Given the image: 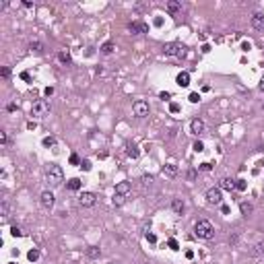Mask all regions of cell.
Wrapping results in <instances>:
<instances>
[{
	"mask_svg": "<svg viewBox=\"0 0 264 264\" xmlns=\"http://www.w3.org/2000/svg\"><path fill=\"white\" fill-rule=\"evenodd\" d=\"M45 178H48L50 188H58V186H62V182H64V171H62L60 165L52 163L50 167H48V171H45Z\"/></svg>",
	"mask_w": 264,
	"mask_h": 264,
	"instance_id": "obj_1",
	"label": "cell"
},
{
	"mask_svg": "<svg viewBox=\"0 0 264 264\" xmlns=\"http://www.w3.org/2000/svg\"><path fill=\"white\" fill-rule=\"evenodd\" d=\"M194 233L202 239H213L215 237V227H213L210 221L200 219V221H196V225H194Z\"/></svg>",
	"mask_w": 264,
	"mask_h": 264,
	"instance_id": "obj_2",
	"label": "cell"
},
{
	"mask_svg": "<svg viewBox=\"0 0 264 264\" xmlns=\"http://www.w3.org/2000/svg\"><path fill=\"white\" fill-rule=\"evenodd\" d=\"M163 54L165 56H175V58H186L188 50H186L184 44H178V41H171V44L163 45Z\"/></svg>",
	"mask_w": 264,
	"mask_h": 264,
	"instance_id": "obj_3",
	"label": "cell"
},
{
	"mask_svg": "<svg viewBox=\"0 0 264 264\" xmlns=\"http://www.w3.org/2000/svg\"><path fill=\"white\" fill-rule=\"evenodd\" d=\"M50 114V101L48 99H37L31 107V116L33 118H45V116Z\"/></svg>",
	"mask_w": 264,
	"mask_h": 264,
	"instance_id": "obj_4",
	"label": "cell"
},
{
	"mask_svg": "<svg viewBox=\"0 0 264 264\" xmlns=\"http://www.w3.org/2000/svg\"><path fill=\"white\" fill-rule=\"evenodd\" d=\"M132 114H134L136 118H147V116H149V103L142 101V99L134 101V103H132Z\"/></svg>",
	"mask_w": 264,
	"mask_h": 264,
	"instance_id": "obj_5",
	"label": "cell"
},
{
	"mask_svg": "<svg viewBox=\"0 0 264 264\" xmlns=\"http://www.w3.org/2000/svg\"><path fill=\"white\" fill-rule=\"evenodd\" d=\"M79 204L85 206V209L95 206V204H97V194H95V192H83V194L79 196Z\"/></svg>",
	"mask_w": 264,
	"mask_h": 264,
	"instance_id": "obj_6",
	"label": "cell"
},
{
	"mask_svg": "<svg viewBox=\"0 0 264 264\" xmlns=\"http://www.w3.org/2000/svg\"><path fill=\"white\" fill-rule=\"evenodd\" d=\"M206 200H209L210 204H221V202H223V192H221V188H210L209 192H206Z\"/></svg>",
	"mask_w": 264,
	"mask_h": 264,
	"instance_id": "obj_7",
	"label": "cell"
},
{
	"mask_svg": "<svg viewBox=\"0 0 264 264\" xmlns=\"http://www.w3.org/2000/svg\"><path fill=\"white\" fill-rule=\"evenodd\" d=\"M54 202H56L54 194H52L50 190H45L44 194H41V206H44V209H52V206H54Z\"/></svg>",
	"mask_w": 264,
	"mask_h": 264,
	"instance_id": "obj_8",
	"label": "cell"
},
{
	"mask_svg": "<svg viewBox=\"0 0 264 264\" xmlns=\"http://www.w3.org/2000/svg\"><path fill=\"white\" fill-rule=\"evenodd\" d=\"M132 33H149V25L147 23H142V21H136V23H130L128 27Z\"/></svg>",
	"mask_w": 264,
	"mask_h": 264,
	"instance_id": "obj_9",
	"label": "cell"
},
{
	"mask_svg": "<svg viewBox=\"0 0 264 264\" xmlns=\"http://www.w3.org/2000/svg\"><path fill=\"white\" fill-rule=\"evenodd\" d=\"M190 130H192V134H200V132H204V122L200 118H194L190 122Z\"/></svg>",
	"mask_w": 264,
	"mask_h": 264,
	"instance_id": "obj_10",
	"label": "cell"
},
{
	"mask_svg": "<svg viewBox=\"0 0 264 264\" xmlns=\"http://www.w3.org/2000/svg\"><path fill=\"white\" fill-rule=\"evenodd\" d=\"M171 210H173L175 215H184V210H186V202L182 198H173L171 200Z\"/></svg>",
	"mask_w": 264,
	"mask_h": 264,
	"instance_id": "obj_11",
	"label": "cell"
},
{
	"mask_svg": "<svg viewBox=\"0 0 264 264\" xmlns=\"http://www.w3.org/2000/svg\"><path fill=\"white\" fill-rule=\"evenodd\" d=\"M252 27L264 31V13H254L252 15Z\"/></svg>",
	"mask_w": 264,
	"mask_h": 264,
	"instance_id": "obj_12",
	"label": "cell"
},
{
	"mask_svg": "<svg viewBox=\"0 0 264 264\" xmlns=\"http://www.w3.org/2000/svg\"><path fill=\"white\" fill-rule=\"evenodd\" d=\"M128 192H130V182H118V184H116V194L126 196Z\"/></svg>",
	"mask_w": 264,
	"mask_h": 264,
	"instance_id": "obj_13",
	"label": "cell"
},
{
	"mask_svg": "<svg viewBox=\"0 0 264 264\" xmlns=\"http://www.w3.org/2000/svg\"><path fill=\"white\" fill-rule=\"evenodd\" d=\"M179 10H182V2H179V0H169V2H167V13H169V15H175Z\"/></svg>",
	"mask_w": 264,
	"mask_h": 264,
	"instance_id": "obj_14",
	"label": "cell"
},
{
	"mask_svg": "<svg viewBox=\"0 0 264 264\" xmlns=\"http://www.w3.org/2000/svg\"><path fill=\"white\" fill-rule=\"evenodd\" d=\"M219 188L221 190H235V179H231V178H223L221 179V184H219Z\"/></svg>",
	"mask_w": 264,
	"mask_h": 264,
	"instance_id": "obj_15",
	"label": "cell"
},
{
	"mask_svg": "<svg viewBox=\"0 0 264 264\" xmlns=\"http://www.w3.org/2000/svg\"><path fill=\"white\" fill-rule=\"evenodd\" d=\"M163 173L167 175V178H175L178 175V165H173V163H167L163 167Z\"/></svg>",
	"mask_w": 264,
	"mask_h": 264,
	"instance_id": "obj_16",
	"label": "cell"
},
{
	"mask_svg": "<svg viewBox=\"0 0 264 264\" xmlns=\"http://www.w3.org/2000/svg\"><path fill=\"white\" fill-rule=\"evenodd\" d=\"M175 83H178L179 87H188L190 85V75L188 72H179L178 79H175Z\"/></svg>",
	"mask_w": 264,
	"mask_h": 264,
	"instance_id": "obj_17",
	"label": "cell"
},
{
	"mask_svg": "<svg viewBox=\"0 0 264 264\" xmlns=\"http://www.w3.org/2000/svg\"><path fill=\"white\" fill-rule=\"evenodd\" d=\"M239 210H241V215H244V217H250V215H252V210H254V206L250 204V202H241V204H239Z\"/></svg>",
	"mask_w": 264,
	"mask_h": 264,
	"instance_id": "obj_18",
	"label": "cell"
},
{
	"mask_svg": "<svg viewBox=\"0 0 264 264\" xmlns=\"http://www.w3.org/2000/svg\"><path fill=\"white\" fill-rule=\"evenodd\" d=\"M99 50H101V54H105V56H110V54H111V52H114V50H116V45H114V44H111V41H105V44H103V45H101Z\"/></svg>",
	"mask_w": 264,
	"mask_h": 264,
	"instance_id": "obj_19",
	"label": "cell"
},
{
	"mask_svg": "<svg viewBox=\"0 0 264 264\" xmlns=\"http://www.w3.org/2000/svg\"><path fill=\"white\" fill-rule=\"evenodd\" d=\"M58 60L62 62V64H68V62H70V52L60 50V52H58Z\"/></svg>",
	"mask_w": 264,
	"mask_h": 264,
	"instance_id": "obj_20",
	"label": "cell"
},
{
	"mask_svg": "<svg viewBox=\"0 0 264 264\" xmlns=\"http://www.w3.org/2000/svg\"><path fill=\"white\" fill-rule=\"evenodd\" d=\"M8 204H6V202H2V204H0V217H2V221H8V217H10V215H8Z\"/></svg>",
	"mask_w": 264,
	"mask_h": 264,
	"instance_id": "obj_21",
	"label": "cell"
},
{
	"mask_svg": "<svg viewBox=\"0 0 264 264\" xmlns=\"http://www.w3.org/2000/svg\"><path fill=\"white\" fill-rule=\"evenodd\" d=\"M66 188H68V190H79V188H80V179H79V178H72V179H68V184H66Z\"/></svg>",
	"mask_w": 264,
	"mask_h": 264,
	"instance_id": "obj_22",
	"label": "cell"
},
{
	"mask_svg": "<svg viewBox=\"0 0 264 264\" xmlns=\"http://www.w3.org/2000/svg\"><path fill=\"white\" fill-rule=\"evenodd\" d=\"M126 155L132 157V159H136V157H138V149H136L134 145H128V147H126Z\"/></svg>",
	"mask_w": 264,
	"mask_h": 264,
	"instance_id": "obj_23",
	"label": "cell"
},
{
	"mask_svg": "<svg viewBox=\"0 0 264 264\" xmlns=\"http://www.w3.org/2000/svg\"><path fill=\"white\" fill-rule=\"evenodd\" d=\"M111 202H114V206H122V204L126 202V196H122V194H114Z\"/></svg>",
	"mask_w": 264,
	"mask_h": 264,
	"instance_id": "obj_24",
	"label": "cell"
},
{
	"mask_svg": "<svg viewBox=\"0 0 264 264\" xmlns=\"http://www.w3.org/2000/svg\"><path fill=\"white\" fill-rule=\"evenodd\" d=\"M246 188H248V184H246V179H235V190H239V192H244Z\"/></svg>",
	"mask_w": 264,
	"mask_h": 264,
	"instance_id": "obj_25",
	"label": "cell"
},
{
	"mask_svg": "<svg viewBox=\"0 0 264 264\" xmlns=\"http://www.w3.org/2000/svg\"><path fill=\"white\" fill-rule=\"evenodd\" d=\"M87 254H89V258H99L101 252H99V248H89V250H87Z\"/></svg>",
	"mask_w": 264,
	"mask_h": 264,
	"instance_id": "obj_26",
	"label": "cell"
},
{
	"mask_svg": "<svg viewBox=\"0 0 264 264\" xmlns=\"http://www.w3.org/2000/svg\"><path fill=\"white\" fill-rule=\"evenodd\" d=\"M27 258H29L31 262H35V260L39 258V250H29V254H27Z\"/></svg>",
	"mask_w": 264,
	"mask_h": 264,
	"instance_id": "obj_27",
	"label": "cell"
},
{
	"mask_svg": "<svg viewBox=\"0 0 264 264\" xmlns=\"http://www.w3.org/2000/svg\"><path fill=\"white\" fill-rule=\"evenodd\" d=\"M10 233L15 235V237H21V235H25V233H23V229H21V227H17V225H13V227H10Z\"/></svg>",
	"mask_w": 264,
	"mask_h": 264,
	"instance_id": "obj_28",
	"label": "cell"
},
{
	"mask_svg": "<svg viewBox=\"0 0 264 264\" xmlns=\"http://www.w3.org/2000/svg\"><path fill=\"white\" fill-rule=\"evenodd\" d=\"M31 50H35V52H44V44H39V41H31Z\"/></svg>",
	"mask_w": 264,
	"mask_h": 264,
	"instance_id": "obj_29",
	"label": "cell"
},
{
	"mask_svg": "<svg viewBox=\"0 0 264 264\" xmlns=\"http://www.w3.org/2000/svg\"><path fill=\"white\" fill-rule=\"evenodd\" d=\"M140 182H142V186H153V175H142Z\"/></svg>",
	"mask_w": 264,
	"mask_h": 264,
	"instance_id": "obj_30",
	"label": "cell"
},
{
	"mask_svg": "<svg viewBox=\"0 0 264 264\" xmlns=\"http://www.w3.org/2000/svg\"><path fill=\"white\" fill-rule=\"evenodd\" d=\"M54 145H56L54 136H45V138H44V147H54Z\"/></svg>",
	"mask_w": 264,
	"mask_h": 264,
	"instance_id": "obj_31",
	"label": "cell"
},
{
	"mask_svg": "<svg viewBox=\"0 0 264 264\" xmlns=\"http://www.w3.org/2000/svg\"><path fill=\"white\" fill-rule=\"evenodd\" d=\"M192 149H194L196 153H202V151H204V145H202V142H200V140H196L194 145H192Z\"/></svg>",
	"mask_w": 264,
	"mask_h": 264,
	"instance_id": "obj_32",
	"label": "cell"
},
{
	"mask_svg": "<svg viewBox=\"0 0 264 264\" xmlns=\"http://www.w3.org/2000/svg\"><path fill=\"white\" fill-rule=\"evenodd\" d=\"M198 169H200V171H210V169H213V165H210V163H200Z\"/></svg>",
	"mask_w": 264,
	"mask_h": 264,
	"instance_id": "obj_33",
	"label": "cell"
},
{
	"mask_svg": "<svg viewBox=\"0 0 264 264\" xmlns=\"http://www.w3.org/2000/svg\"><path fill=\"white\" fill-rule=\"evenodd\" d=\"M80 167H83V169H85V171H89V169H91V161H89V159L80 161Z\"/></svg>",
	"mask_w": 264,
	"mask_h": 264,
	"instance_id": "obj_34",
	"label": "cell"
},
{
	"mask_svg": "<svg viewBox=\"0 0 264 264\" xmlns=\"http://www.w3.org/2000/svg\"><path fill=\"white\" fill-rule=\"evenodd\" d=\"M70 163H72V165H79V163H80V161H79V155H76V153L70 155Z\"/></svg>",
	"mask_w": 264,
	"mask_h": 264,
	"instance_id": "obj_35",
	"label": "cell"
},
{
	"mask_svg": "<svg viewBox=\"0 0 264 264\" xmlns=\"http://www.w3.org/2000/svg\"><path fill=\"white\" fill-rule=\"evenodd\" d=\"M190 101H192V103H198V99H200V95L198 93H190V97H188Z\"/></svg>",
	"mask_w": 264,
	"mask_h": 264,
	"instance_id": "obj_36",
	"label": "cell"
},
{
	"mask_svg": "<svg viewBox=\"0 0 264 264\" xmlns=\"http://www.w3.org/2000/svg\"><path fill=\"white\" fill-rule=\"evenodd\" d=\"M147 241H151V244H157V235H155V233H147Z\"/></svg>",
	"mask_w": 264,
	"mask_h": 264,
	"instance_id": "obj_37",
	"label": "cell"
},
{
	"mask_svg": "<svg viewBox=\"0 0 264 264\" xmlns=\"http://www.w3.org/2000/svg\"><path fill=\"white\" fill-rule=\"evenodd\" d=\"M167 246H169L171 250H179V246H178V241H175V239H169V241H167Z\"/></svg>",
	"mask_w": 264,
	"mask_h": 264,
	"instance_id": "obj_38",
	"label": "cell"
},
{
	"mask_svg": "<svg viewBox=\"0 0 264 264\" xmlns=\"http://www.w3.org/2000/svg\"><path fill=\"white\" fill-rule=\"evenodd\" d=\"M169 111H171V114H178V111H179V105L178 103H169Z\"/></svg>",
	"mask_w": 264,
	"mask_h": 264,
	"instance_id": "obj_39",
	"label": "cell"
},
{
	"mask_svg": "<svg viewBox=\"0 0 264 264\" xmlns=\"http://www.w3.org/2000/svg\"><path fill=\"white\" fill-rule=\"evenodd\" d=\"M159 97H161V99H165V101H167V99L171 97V93H169V91H161V93H159Z\"/></svg>",
	"mask_w": 264,
	"mask_h": 264,
	"instance_id": "obj_40",
	"label": "cell"
},
{
	"mask_svg": "<svg viewBox=\"0 0 264 264\" xmlns=\"http://www.w3.org/2000/svg\"><path fill=\"white\" fill-rule=\"evenodd\" d=\"M8 76H10V68L4 66V68H2V79H8Z\"/></svg>",
	"mask_w": 264,
	"mask_h": 264,
	"instance_id": "obj_41",
	"label": "cell"
},
{
	"mask_svg": "<svg viewBox=\"0 0 264 264\" xmlns=\"http://www.w3.org/2000/svg\"><path fill=\"white\" fill-rule=\"evenodd\" d=\"M186 258L192 260V258H194V252H192V250H186Z\"/></svg>",
	"mask_w": 264,
	"mask_h": 264,
	"instance_id": "obj_42",
	"label": "cell"
},
{
	"mask_svg": "<svg viewBox=\"0 0 264 264\" xmlns=\"http://www.w3.org/2000/svg\"><path fill=\"white\" fill-rule=\"evenodd\" d=\"M0 142H2V145H6V132H0Z\"/></svg>",
	"mask_w": 264,
	"mask_h": 264,
	"instance_id": "obj_43",
	"label": "cell"
},
{
	"mask_svg": "<svg viewBox=\"0 0 264 264\" xmlns=\"http://www.w3.org/2000/svg\"><path fill=\"white\" fill-rule=\"evenodd\" d=\"M44 93H45V95H48V97H50V95H52V93H54V87H48V89H45V91H44Z\"/></svg>",
	"mask_w": 264,
	"mask_h": 264,
	"instance_id": "obj_44",
	"label": "cell"
},
{
	"mask_svg": "<svg viewBox=\"0 0 264 264\" xmlns=\"http://www.w3.org/2000/svg\"><path fill=\"white\" fill-rule=\"evenodd\" d=\"M6 110H8V111H15L17 105H15V103H8V105H6Z\"/></svg>",
	"mask_w": 264,
	"mask_h": 264,
	"instance_id": "obj_45",
	"label": "cell"
},
{
	"mask_svg": "<svg viewBox=\"0 0 264 264\" xmlns=\"http://www.w3.org/2000/svg\"><path fill=\"white\" fill-rule=\"evenodd\" d=\"M188 178H190V179H194V178H196V171H194V169H190V171H188Z\"/></svg>",
	"mask_w": 264,
	"mask_h": 264,
	"instance_id": "obj_46",
	"label": "cell"
},
{
	"mask_svg": "<svg viewBox=\"0 0 264 264\" xmlns=\"http://www.w3.org/2000/svg\"><path fill=\"white\" fill-rule=\"evenodd\" d=\"M202 52H204V54H206V52H210V45L204 44V45H202Z\"/></svg>",
	"mask_w": 264,
	"mask_h": 264,
	"instance_id": "obj_47",
	"label": "cell"
},
{
	"mask_svg": "<svg viewBox=\"0 0 264 264\" xmlns=\"http://www.w3.org/2000/svg\"><path fill=\"white\" fill-rule=\"evenodd\" d=\"M260 91H264V80H262V83H260Z\"/></svg>",
	"mask_w": 264,
	"mask_h": 264,
	"instance_id": "obj_48",
	"label": "cell"
},
{
	"mask_svg": "<svg viewBox=\"0 0 264 264\" xmlns=\"http://www.w3.org/2000/svg\"><path fill=\"white\" fill-rule=\"evenodd\" d=\"M10 264H15V262H10Z\"/></svg>",
	"mask_w": 264,
	"mask_h": 264,
	"instance_id": "obj_49",
	"label": "cell"
},
{
	"mask_svg": "<svg viewBox=\"0 0 264 264\" xmlns=\"http://www.w3.org/2000/svg\"><path fill=\"white\" fill-rule=\"evenodd\" d=\"M262 107H264V103H262Z\"/></svg>",
	"mask_w": 264,
	"mask_h": 264,
	"instance_id": "obj_50",
	"label": "cell"
}]
</instances>
